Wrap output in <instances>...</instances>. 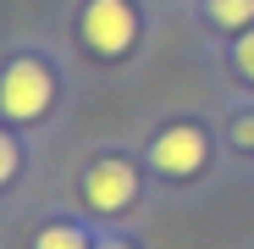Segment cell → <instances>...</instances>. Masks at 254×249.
Wrapping results in <instances>:
<instances>
[{
    "instance_id": "obj_1",
    "label": "cell",
    "mask_w": 254,
    "mask_h": 249,
    "mask_svg": "<svg viewBox=\"0 0 254 249\" xmlns=\"http://www.w3.org/2000/svg\"><path fill=\"white\" fill-rule=\"evenodd\" d=\"M50 94H56L50 72L39 67V61H28V56H22V61H11V67H6V78H0V111H6V116H17V122L45 116Z\"/></svg>"
},
{
    "instance_id": "obj_2",
    "label": "cell",
    "mask_w": 254,
    "mask_h": 249,
    "mask_svg": "<svg viewBox=\"0 0 254 249\" xmlns=\"http://www.w3.org/2000/svg\"><path fill=\"white\" fill-rule=\"evenodd\" d=\"M138 33V17L127 0H89V11H83V39L100 50V56H122L133 45Z\"/></svg>"
},
{
    "instance_id": "obj_3",
    "label": "cell",
    "mask_w": 254,
    "mask_h": 249,
    "mask_svg": "<svg viewBox=\"0 0 254 249\" xmlns=\"http://www.w3.org/2000/svg\"><path fill=\"white\" fill-rule=\"evenodd\" d=\"M138 194V172L127 161H94L89 177H83V199H89V211L111 216V211H127Z\"/></svg>"
},
{
    "instance_id": "obj_4",
    "label": "cell",
    "mask_w": 254,
    "mask_h": 249,
    "mask_svg": "<svg viewBox=\"0 0 254 249\" xmlns=\"http://www.w3.org/2000/svg\"><path fill=\"white\" fill-rule=\"evenodd\" d=\"M155 166L166 177H188L204 166V133L199 128H166L155 139Z\"/></svg>"
},
{
    "instance_id": "obj_5",
    "label": "cell",
    "mask_w": 254,
    "mask_h": 249,
    "mask_svg": "<svg viewBox=\"0 0 254 249\" xmlns=\"http://www.w3.org/2000/svg\"><path fill=\"white\" fill-rule=\"evenodd\" d=\"M216 28H254V0H210Z\"/></svg>"
},
{
    "instance_id": "obj_6",
    "label": "cell",
    "mask_w": 254,
    "mask_h": 249,
    "mask_svg": "<svg viewBox=\"0 0 254 249\" xmlns=\"http://www.w3.org/2000/svg\"><path fill=\"white\" fill-rule=\"evenodd\" d=\"M39 249H83V233H72V227H45V233H39Z\"/></svg>"
},
{
    "instance_id": "obj_7",
    "label": "cell",
    "mask_w": 254,
    "mask_h": 249,
    "mask_svg": "<svg viewBox=\"0 0 254 249\" xmlns=\"http://www.w3.org/2000/svg\"><path fill=\"white\" fill-rule=\"evenodd\" d=\"M238 72L254 83V28H243V39H238Z\"/></svg>"
},
{
    "instance_id": "obj_8",
    "label": "cell",
    "mask_w": 254,
    "mask_h": 249,
    "mask_svg": "<svg viewBox=\"0 0 254 249\" xmlns=\"http://www.w3.org/2000/svg\"><path fill=\"white\" fill-rule=\"evenodd\" d=\"M11 172H17V144H11L6 133H0V183H6Z\"/></svg>"
},
{
    "instance_id": "obj_9",
    "label": "cell",
    "mask_w": 254,
    "mask_h": 249,
    "mask_svg": "<svg viewBox=\"0 0 254 249\" xmlns=\"http://www.w3.org/2000/svg\"><path fill=\"white\" fill-rule=\"evenodd\" d=\"M232 133H238V144H243V150H254V116H243Z\"/></svg>"
},
{
    "instance_id": "obj_10",
    "label": "cell",
    "mask_w": 254,
    "mask_h": 249,
    "mask_svg": "<svg viewBox=\"0 0 254 249\" xmlns=\"http://www.w3.org/2000/svg\"><path fill=\"white\" fill-rule=\"evenodd\" d=\"M100 249H127V244H100Z\"/></svg>"
}]
</instances>
